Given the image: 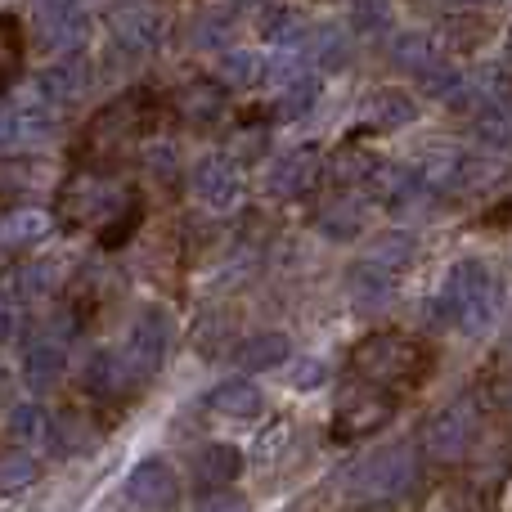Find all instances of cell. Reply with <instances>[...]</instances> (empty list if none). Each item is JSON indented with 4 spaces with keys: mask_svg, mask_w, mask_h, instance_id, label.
I'll list each match as a JSON object with an SVG mask.
<instances>
[{
    "mask_svg": "<svg viewBox=\"0 0 512 512\" xmlns=\"http://www.w3.org/2000/svg\"><path fill=\"white\" fill-rule=\"evenodd\" d=\"M117 355H122V369H126V378H131L135 396H140V391L158 378V369L167 364V355H171V315L167 310L144 306L140 315H135L126 342L117 346Z\"/></svg>",
    "mask_w": 512,
    "mask_h": 512,
    "instance_id": "ba28073f",
    "label": "cell"
},
{
    "mask_svg": "<svg viewBox=\"0 0 512 512\" xmlns=\"http://www.w3.org/2000/svg\"><path fill=\"white\" fill-rule=\"evenodd\" d=\"M436 59H441V50H436V41L427 32H396L391 36V63L405 68L409 77L423 72L427 63H436Z\"/></svg>",
    "mask_w": 512,
    "mask_h": 512,
    "instance_id": "74e56055",
    "label": "cell"
},
{
    "mask_svg": "<svg viewBox=\"0 0 512 512\" xmlns=\"http://www.w3.org/2000/svg\"><path fill=\"white\" fill-rule=\"evenodd\" d=\"M41 185H50V167L41 158H0V198L36 194Z\"/></svg>",
    "mask_w": 512,
    "mask_h": 512,
    "instance_id": "d590c367",
    "label": "cell"
},
{
    "mask_svg": "<svg viewBox=\"0 0 512 512\" xmlns=\"http://www.w3.org/2000/svg\"><path fill=\"white\" fill-rule=\"evenodd\" d=\"M239 346V324H234L230 310H207L194 324V351L203 360H221V355H234Z\"/></svg>",
    "mask_w": 512,
    "mask_h": 512,
    "instance_id": "f546056e",
    "label": "cell"
},
{
    "mask_svg": "<svg viewBox=\"0 0 512 512\" xmlns=\"http://www.w3.org/2000/svg\"><path fill=\"white\" fill-rule=\"evenodd\" d=\"M288 355H292V337L279 333V328H261V333L243 337V342L234 346V360H239V369H248V373L279 369V364H288Z\"/></svg>",
    "mask_w": 512,
    "mask_h": 512,
    "instance_id": "83f0119b",
    "label": "cell"
},
{
    "mask_svg": "<svg viewBox=\"0 0 512 512\" xmlns=\"http://www.w3.org/2000/svg\"><path fill=\"white\" fill-rule=\"evenodd\" d=\"M292 391H319L328 382V364L324 360H315V355H306V360H297L292 364Z\"/></svg>",
    "mask_w": 512,
    "mask_h": 512,
    "instance_id": "7bdbcfd3",
    "label": "cell"
},
{
    "mask_svg": "<svg viewBox=\"0 0 512 512\" xmlns=\"http://www.w3.org/2000/svg\"><path fill=\"white\" fill-rule=\"evenodd\" d=\"M189 472H194V486L198 490L234 486V481H239V472H243V454H239V445H230V441H207L203 450H194Z\"/></svg>",
    "mask_w": 512,
    "mask_h": 512,
    "instance_id": "603a6c76",
    "label": "cell"
},
{
    "mask_svg": "<svg viewBox=\"0 0 512 512\" xmlns=\"http://www.w3.org/2000/svg\"><path fill=\"white\" fill-rule=\"evenodd\" d=\"M81 391L95 400H131L135 387L131 378H126L122 369V355H117V346H104V351H95L86 364H81Z\"/></svg>",
    "mask_w": 512,
    "mask_h": 512,
    "instance_id": "44dd1931",
    "label": "cell"
},
{
    "mask_svg": "<svg viewBox=\"0 0 512 512\" xmlns=\"http://www.w3.org/2000/svg\"><path fill=\"white\" fill-rule=\"evenodd\" d=\"M198 508H243V495H225L221 490H198Z\"/></svg>",
    "mask_w": 512,
    "mask_h": 512,
    "instance_id": "7dc6e473",
    "label": "cell"
},
{
    "mask_svg": "<svg viewBox=\"0 0 512 512\" xmlns=\"http://www.w3.org/2000/svg\"><path fill=\"white\" fill-rule=\"evenodd\" d=\"M95 445H99V427L90 414H81V409H59V414H54V436H50L54 454L77 459V454H90Z\"/></svg>",
    "mask_w": 512,
    "mask_h": 512,
    "instance_id": "f1b7e54d",
    "label": "cell"
},
{
    "mask_svg": "<svg viewBox=\"0 0 512 512\" xmlns=\"http://www.w3.org/2000/svg\"><path fill=\"white\" fill-rule=\"evenodd\" d=\"M225 5H230V9H261L265 0H225Z\"/></svg>",
    "mask_w": 512,
    "mask_h": 512,
    "instance_id": "681fc988",
    "label": "cell"
},
{
    "mask_svg": "<svg viewBox=\"0 0 512 512\" xmlns=\"http://www.w3.org/2000/svg\"><path fill=\"white\" fill-rule=\"evenodd\" d=\"M86 36H90V14L81 5L41 9L36 14V45L45 54H77L86 50Z\"/></svg>",
    "mask_w": 512,
    "mask_h": 512,
    "instance_id": "ac0fdd59",
    "label": "cell"
},
{
    "mask_svg": "<svg viewBox=\"0 0 512 512\" xmlns=\"http://www.w3.org/2000/svg\"><path fill=\"white\" fill-rule=\"evenodd\" d=\"M140 149V167L153 185H176L180 180V144L176 140H144Z\"/></svg>",
    "mask_w": 512,
    "mask_h": 512,
    "instance_id": "8d00e7d4",
    "label": "cell"
},
{
    "mask_svg": "<svg viewBox=\"0 0 512 512\" xmlns=\"http://www.w3.org/2000/svg\"><path fill=\"white\" fill-rule=\"evenodd\" d=\"M378 167H382L378 149H369L364 140H342L333 149V158H324L328 185H337V189H369Z\"/></svg>",
    "mask_w": 512,
    "mask_h": 512,
    "instance_id": "ffe728a7",
    "label": "cell"
},
{
    "mask_svg": "<svg viewBox=\"0 0 512 512\" xmlns=\"http://www.w3.org/2000/svg\"><path fill=\"white\" fill-rule=\"evenodd\" d=\"M122 499L131 508L162 512V508H176L185 495H180V477H176V468H171L167 459H144V463H135L131 477H126Z\"/></svg>",
    "mask_w": 512,
    "mask_h": 512,
    "instance_id": "9a60e30c",
    "label": "cell"
},
{
    "mask_svg": "<svg viewBox=\"0 0 512 512\" xmlns=\"http://www.w3.org/2000/svg\"><path fill=\"white\" fill-rule=\"evenodd\" d=\"M234 41V9L221 5V9H198L189 18V45L194 50H225Z\"/></svg>",
    "mask_w": 512,
    "mask_h": 512,
    "instance_id": "e575fe53",
    "label": "cell"
},
{
    "mask_svg": "<svg viewBox=\"0 0 512 512\" xmlns=\"http://www.w3.org/2000/svg\"><path fill=\"white\" fill-rule=\"evenodd\" d=\"M14 144H23V122H18V108L9 99H0V153H9Z\"/></svg>",
    "mask_w": 512,
    "mask_h": 512,
    "instance_id": "bcb514c9",
    "label": "cell"
},
{
    "mask_svg": "<svg viewBox=\"0 0 512 512\" xmlns=\"http://www.w3.org/2000/svg\"><path fill=\"white\" fill-rule=\"evenodd\" d=\"M207 409L221 418H234V423H252V418L265 414V391L252 378H225L207 391Z\"/></svg>",
    "mask_w": 512,
    "mask_h": 512,
    "instance_id": "484cf974",
    "label": "cell"
},
{
    "mask_svg": "<svg viewBox=\"0 0 512 512\" xmlns=\"http://www.w3.org/2000/svg\"><path fill=\"white\" fill-rule=\"evenodd\" d=\"M454 5H490V0H454Z\"/></svg>",
    "mask_w": 512,
    "mask_h": 512,
    "instance_id": "f907efd6",
    "label": "cell"
},
{
    "mask_svg": "<svg viewBox=\"0 0 512 512\" xmlns=\"http://www.w3.org/2000/svg\"><path fill=\"white\" fill-rule=\"evenodd\" d=\"M41 481V459L32 450H9L0 454V495H18V490Z\"/></svg>",
    "mask_w": 512,
    "mask_h": 512,
    "instance_id": "f35d334b",
    "label": "cell"
},
{
    "mask_svg": "<svg viewBox=\"0 0 512 512\" xmlns=\"http://www.w3.org/2000/svg\"><path fill=\"white\" fill-rule=\"evenodd\" d=\"M153 95L149 90H126L113 104H104L95 117L86 122V135H81V162L86 167H108L113 158L131 153L135 144L144 140V131L153 126Z\"/></svg>",
    "mask_w": 512,
    "mask_h": 512,
    "instance_id": "277c9868",
    "label": "cell"
},
{
    "mask_svg": "<svg viewBox=\"0 0 512 512\" xmlns=\"http://www.w3.org/2000/svg\"><path fill=\"white\" fill-rule=\"evenodd\" d=\"M261 72H265V63H261V54L256 50H239V45H225V50H216V81H221L225 90H252V86H261Z\"/></svg>",
    "mask_w": 512,
    "mask_h": 512,
    "instance_id": "1f68e13d",
    "label": "cell"
},
{
    "mask_svg": "<svg viewBox=\"0 0 512 512\" xmlns=\"http://www.w3.org/2000/svg\"><path fill=\"white\" fill-rule=\"evenodd\" d=\"M396 279L400 274L382 270L378 261L364 256V261H355L351 274H346V292H351L355 310H387L391 301H396Z\"/></svg>",
    "mask_w": 512,
    "mask_h": 512,
    "instance_id": "d4e9b609",
    "label": "cell"
},
{
    "mask_svg": "<svg viewBox=\"0 0 512 512\" xmlns=\"http://www.w3.org/2000/svg\"><path fill=\"white\" fill-rule=\"evenodd\" d=\"M486 36H490V27L481 23V18H477V23H472V18H454V23H450V45H454V50H477Z\"/></svg>",
    "mask_w": 512,
    "mask_h": 512,
    "instance_id": "f6af8a7d",
    "label": "cell"
},
{
    "mask_svg": "<svg viewBox=\"0 0 512 512\" xmlns=\"http://www.w3.org/2000/svg\"><path fill=\"white\" fill-rule=\"evenodd\" d=\"M315 230L324 234L328 243L360 239V234L369 230V203H364V198H355V189H342V198H333V203L319 207Z\"/></svg>",
    "mask_w": 512,
    "mask_h": 512,
    "instance_id": "7402d4cb",
    "label": "cell"
},
{
    "mask_svg": "<svg viewBox=\"0 0 512 512\" xmlns=\"http://www.w3.org/2000/svg\"><path fill=\"white\" fill-rule=\"evenodd\" d=\"M265 140H270V126H265V122H256L252 131H239V135H234V158H239V162L265 158Z\"/></svg>",
    "mask_w": 512,
    "mask_h": 512,
    "instance_id": "ee69618b",
    "label": "cell"
},
{
    "mask_svg": "<svg viewBox=\"0 0 512 512\" xmlns=\"http://www.w3.org/2000/svg\"><path fill=\"white\" fill-rule=\"evenodd\" d=\"M108 27H113L117 50L135 54V59H140V54H158L171 36V18L162 14L153 0H126V5H117Z\"/></svg>",
    "mask_w": 512,
    "mask_h": 512,
    "instance_id": "30bf717a",
    "label": "cell"
},
{
    "mask_svg": "<svg viewBox=\"0 0 512 512\" xmlns=\"http://www.w3.org/2000/svg\"><path fill=\"white\" fill-rule=\"evenodd\" d=\"M189 189H194V198L203 207H212V212H234V207L243 203V171L239 162L230 158V153H207V158H198L194 167H189Z\"/></svg>",
    "mask_w": 512,
    "mask_h": 512,
    "instance_id": "7c38bea8",
    "label": "cell"
},
{
    "mask_svg": "<svg viewBox=\"0 0 512 512\" xmlns=\"http://www.w3.org/2000/svg\"><path fill=\"white\" fill-rule=\"evenodd\" d=\"M477 432H481V409L472 396H459L450 400V405L432 409L423 423V432H418V445H423V454L432 463H463L472 454V445H477Z\"/></svg>",
    "mask_w": 512,
    "mask_h": 512,
    "instance_id": "8992f818",
    "label": "cell"
},
{
    "mask_svg": "<svg viewBox=\"0 0 512 512\" xmlns=\"http://www.w3.org/2000/svg\"><path fill=\"white\" fill-rule=\"evenodd\" d=\"M369 261H378L382 270L400 274V270H405L409 261H414V239H409V234H382V239L373 243Z\"/></svg>",
    "mask_w": 512,
    "mask_h": 512,
    "instance_id": "ab89813d",
    "label": "cell"
},
{
    "mask_svg": "<svg viewBox=\"0 0 512 512\" xmlns=\"http://www.w3.org/2000/svg\"><path fill=\"white\" fill-rule=\"evenodd\" d=\"M468 122L486 149H508L512 144V90H472Z\"/></svg>",
    "mask_w": 512,
    "mask_h": 512,
    "instance_id": "2e32d148",
    "label": "cell"
},
{
    "mask_svg": "<svg viewBox=\"0 0 512 512\" xmlns=\"http://www.w3.org/2000/svg\"><path fill=\"white\" fill-rule=\"evenodd\" d=\"M90 86H95V72H90V63L81 59V50L77 54H54L32 81L36 95H41L50 108H59V113L72 108V104H81V99L90 95Z\"/></svg>",
    "mask_w": 512,
    "mask_h": 512,
    "instance_id": "4fadbf2b",
    "label": "cell"
},
{
    "mask_svg": "<svg viewBox=\"0 0 512 512\" xmlns=\"http://www.w3.org/2000/svg\"><path fill=\"white\" fill-rule=\"evenodd\" d=\"M301 45H306L310 59H315V72H342L346 63H351V36H346L342 27H333V23L310 27Z\"/></svg>",
    "mask_w": 512,
    "mask_h": 512,
    "instance_id": "d6a6232c",
    "label": "cell"
},
{
    "mask_svg": "<svg viewBox=\"0 0 512 512\" xmlns=\"http://www.w3.org/2000/svg\"><path fill=\"white\" fill-rule=\"evenodd\" d=\"M167 108L180 126H189V131H216V126L230 117V90H225L216 77H194V81H180V86L171 90Z\"/></svg>",
    "mask_w": 512,
    "mask_h": 512,
    "instance_id": "8fae6325",
    "label": "cell"
},
{
    "mask_svg": "<svg viewBox=\"0 0 512 512\" xmlns=\"http://www.w3.org/2000/svg\"><path fill=\"white\" fill-rule=\"evenodd\" d=\"M396 418V391L378 387V382H364L355 378L351 387L337 396V409H333V423H328V432H333V441H369V436H378L382 427Z\"/></svg>",
    "mask_w": 512,
    "mask_h": 512,
    "instance_id": "52a82bcc",
    "label": "cell"
},
{
    "mask_svg": "<svg viewBox=\"0 0 512 512\" xmlns=\"http://www.w3.org/2000/svg\"><path fill=\"white\" fill-rule=\"evenodd\" d=\"M418 486V450L409 441L378 445L373 454H364L351 472H346V490L355 495V504H396L400 495Z\"/></svg>",
    "mask_w": 512,
    "mask_h": 512,
    "instance_id": "5b68a950",
    "label": "cell"
},
{
    "mask_svg": "<svg viewBox=\"0 0 512 512\" xmlns=\"http://www.w3.org/2000/svg\"><path fill=\"white\" fill-rule=\"evenodd\" d=\"M18 54H23V41H18V23H14V18H0V86L14 77Z\"/></svg>",
    "mask_w": 512,
    "mask_h": 512,
    "instance_id": "b9f144b4",
    "label": "cell"
},
{
    "mask_svg": "<svg viewBox=\"0 0 512 512\" xmlns=\"http://www.w3.org/2000/svg\"><path fill=\"white\" fill-rule=\"evenodd\" d=\"M63 373H68V342H59L50 333H36L23 346V382L36 396H45V391H54L63 382Z\"/></svg>",
    "mask_w": 512,
    "mask_h": 512,
    "instance_id": "d6986e66",
    "label": "cell"
},
{
    "mask_svg": "<svg viewBox=\"0 0 512 512\" xmlns=\"http://www.w3.org/2000/svg\"><path fill=\"white\" fill-rule=\"evenodd\" d=\"M409 122H418V104L405 90H369L360 104V135H396L405 131Z\"/></svg>",
    "mask_w": 512,
    "mask_h": 512,
    "instance_id": "e0dca14e",
    "label": "cell"
},
{
    "mask_svg": "<svg viewBox=\"0 0 512 512\" xmlns=\"http://www.w3.org/2000/svg\"><path fill=\"white\" fill-rule=\"evenodd\" d=\"M432 346H423L409 333H364L360 342L346 351V364H351L355 378L378 382L387 391H405L418 387V382L432 373Z\"/></svg>",
    "mask_w": 512,
    "mask_h": 512,
    "instance_id": "3957f363",
    "label": "cell"
},
{
    "mask_svg": "<svg viewBox=\"0 0 512 512\" xmlns=\"http://www.w3.org/2000/svg\"><path fill=\"white\" fill-rule=\"evenodd\" d=\"M32 5V14H41V9H68V5H81V0H27Z\"/></svg>",
    "mask_w": 512,
    "mask_h": 512,
    "instance_id": "c3c4849f",
    "label": "cell"
},
{
    "mask_svg": "<svg viewBox=\"0 0 512 512\" xmlns=\"http://www.w3.org/2000/svg\"><path fill=\"white\" fill-rule=\"evenodd\" d=\"M9 436L27 450H50L54 436V414L45 405H14L9 409Z\"/></svg>",
    "mask_w": 512,
    "mask_h": 512,
    "instance_id": "836d02e7",
    "label": "cell"
},
{
    "mask_svg": "<svg viewBox=\"0 0 512 512\" xmlns=\"http://www.w3.org/2000/svg\"><path fill=\"white\" fill-rule=\"evenodd\" d=\"M135 203V189L126 185L117 171L108 167H81L72 171L59 185L54 198V225H68V230H95L104 234L113 221H122Z\"/></svg>",
    "mask_w": 512,
    "mask_h": 512,
    "instance_id": "6da1fadb",
    "label": "cell"
},
{
    "mask_svg": "<svg viewBox=\"0 0 512 512\" xmlns=\"http://www.w3.org/2000/svg\"><path fill=\"white\" fill-rule=\"evenodd\" d=\"M319 171H324V153L319 144H297V149H283L279 158L265 171V194L270 198H301L319 185Z\"/></svg>",
    "mask_w": 512,
    "mask_h": 512,
    "instance_id": "5bb4252c",
    "label": "cell"
},
{
    "mask_svg": "<svg viewBox=\"0 0 512 512\" xmlns=\"http://www.w3.org/2000/svg\"><path fill=\"white\" fill-rule=\"evenodd\" d=\"M310 23L301 9L292 5H261V41L274 45V50H297L306 41Z\"/></svg>",
    "mask_w": 512,
    "mask_h": 512,
    "instance_id": "4dcf8cb0",
    "label": "cell"
},
{
    "mask_svg": "<svg viewBox=\"0 0 512 512\" xmlns=\"http://www.w3.org/2000/svg\"><path fill=\"white\" fill-rule=\"evenodd\" d=\"M68 270H63L59 256H23L5 265L0 274V301L5 306H36V301H50L63 288Z\"/></svg>",
    "mask_w": 512,
    "mask_h": 512,
    "instance_id": "9c48e42d",
    "label": "cell"
},
{
    "mask_svg": "<svg viewBox=\"0 0 512 512\" xmlns=\"http://www.w3.org/2000/svg\"><path fill=\"white\" fill-rule=\"evenodd\" d=\"M54 234V212H41V207H9L0 216V252H27L36 243H45Z\"/></svg>",
    "mask_w": 512,
    "mask_h": 512,
    "instance_id": "4316f807",
    "label": "cell"
},
{
    "mask_svg": "<svg viewBox=\"0 0 512 512\" xmlns=\"http://www.w3.org/2000/svg\"><path fill=\"white\" fill-rule=\"evenodd\" d=\"M319 95H324V81H319V72L297 68L288 81H279V86H274L270 117H274V122H301V117L315 113Z\"/></svg>",
    "mask_w": 512,
    "mask_h": 512,
    "instance_id": "cb8c5ba5",
    "label": "cell"
},
{
    "mask_svg": "<svg viewBox=\"0 0 512 512\" xmlns=\"http://www.w3.org/2000/svg\"><path fill=\"white\" fill-rule=\"evenodd\" d=\"M432 310L441 324H459L463 333L481 337L504 310V279L486 261H459L445 274V288L432 301Z\"/></svg>",
    "mask_w": 512,
    "mask_h": 512,
    "instance_id": "7a4b0ae2",
    "label": "cell"
},
{
    "mask_svg": "<svg viewBox=\"0 0 512 512\" xmlns=\"http://www.w3.org/2000/svg\"><path fill=\"white\" fill-rule=\"evenodd\" d=\"M346 23L355 32H382L391 23V0H346Z\"/></svg>",
    "mask_w": 512,
    "mask_h": 512,
    "instance_id": "60d3db41",
    "label": "cell"
}]
</instances>
